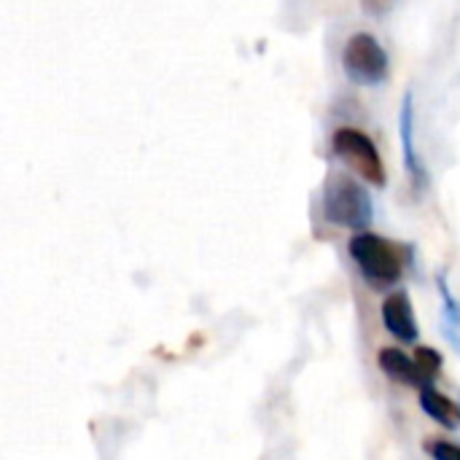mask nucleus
<instances>
[{"label":"nucleus","mask_w":460,"mask_h":460,"mask_svg":"<svg viewBox=\"0 0 460 460\" xmlns=\"http://www.w3.org/2000/svg\"><path fill=\"white\" fill-rule=\"evenodd\" d=\"M323 218L350 232H367L375 218L372 194L345 172H334L323 189Z\"/></svg>","instance_id":"nucleus-2"},{"label":"nucleus","mask_w":460,"mask_h":460,"mask_svg":"<svg viewBox=\"0 0 460 460\" xmlns=\"http://www.w3.org/2000/svg\"><path fill=\"white\" fill-rule=\"evenodd\" d=\"M399 132H402V146H404V164H407V172H410V181L412 186L420 191L426 186V170H423V162L418 156V148H415V105H412V92L404 94V102H402V113H399Z\"/></svg>","instance_id":"nucleus-6"},{"label":"nucleus","mask_w":460,"mask_h":460,"mask_svg":"<svg viewBox=\"0 0 460 460\" xmlns=\"http://www.w3.org/2000/svg\"><path fill=\"white\" fill-rule=\"evenodd\" d=\"M377 367L383 369V375L391 383H399L407 388H420V375L415 369V361L402 348H383L377 353Z\"/></svg>","instance_id":"nucleus-8"},{"label":"nucleus","mask_w":460,"mask_h":460,"mask_svg":"<svg viewBox=\"0 0 460 460\" xmlns=\"http://www.w3.org/2000/svg\"><path fill=\"white\" fill-rule=\"evenodd\" d=\"M412 361H415V369L420 375V388L423 385H434L437 377L442 375V367H445V358L437 348L431 345H418L412 350Z\"/></svg>","instance_id":"nucleus-10"},{"label":"nucleus","mask_w":460,"mask_h":460,"mask_svg":"<svg viewBox=\"0 0 460 460\" xmlns=\"http://www.w3.org/2000/svg\"><path fill=\"white\" fill-rule=\"evenodd\" d=\"M423 450L431 460H460V445L442 439V437H429L423 442Z\"/></svg>","instance_id":"nucleus-11"},{"label":"nucleus","mask_w":460,"mask_h":460,"mask_svg":"<svg viewBox=\"0 0 460 460\" xmlns=\"http://www.w3.org/2000/svg\"><path fill=\"white\" fill-rule=\"evenodd\" d=\"M380 315H383V326L385 332L399 340L402 345H415L420 337L418 329V318H415V307L412 299L404 288H394L388 291V296L380 305Z\"/></svg>","instance_id":"nucleus-5"},{"label":"nucleus","mask_w":460,"mask_h":460,"mask_svg":"<svg viewBox=\"0 0 460 460\" xmlns=\"http://www.w3.org/2000/svg\"><path fill=\"white\" fill-rule=\"evenodd\" d=\"M348 256L358 267L372 291H394L410 264L412 251L375 232H356L348 243Z\"/></svg>","instance_id":"nucleus-1"},{"label":"nucleus","mask_w":460,"mask_h":460,"mask_svg":"<svg viewBox=\"0 0 460 460\" xmlns=\"http://www.w3.org/2000/svg\"><path fill=\"white\" fill-rule=\"evenodd\" d=\"M342 65L345 73L353 84L361 86H375L388 78L391 62L380 40L369 32H356L348 38L345 51H342Z\"/></svg>","instance_id":"nucleus-4"},{"label":"nucleus","mask_w":460,"mask_h":460,"mask_svg":"<svg viewBox=\"0 0 460 460\" xmlns=\"http://www.w3.org/2000/svg\"><path fill=\"white\" fill-rule=\"evenodd\" d=\"M437 288H439V296H442V326H445V337L456 348H460V299L453 294L445 270L437 272Z\"/></svg>","instance_id":"nucleus-9"},{"label":"nucleus","mask_w":460,"mask_h":460,"mask_svg":"<svg viewBox=\"0 0 460 460\" xmlns=\"http://www.w3.org/2000/svg\"><path fill=\"white\" fill-rule=\"evenodd\" d=\"M332 148L342 159V164L348 170H353L369 186L383 189L388 183V172H385L383 156H380L375 140L364 129H358V127H340L332 135Z\"/></svg>","instance_id":"nucleus-3"},{"label":"nucleus","mask_w":460,"mask_h":460,"mask_svg":"<svg viewBox=\"0 0 460 460\" xmlns=\"http://www.w3.org/2000/svg\"><path fill=\"white\" fill-rule=\"evenodd\" d=\"M418 402L420 410L445 431H458L460 429V404H456L447 394H442L434 385H423L418 388Z\"/></svg>","instance_id":"nucleus-7"}]
</instances>
